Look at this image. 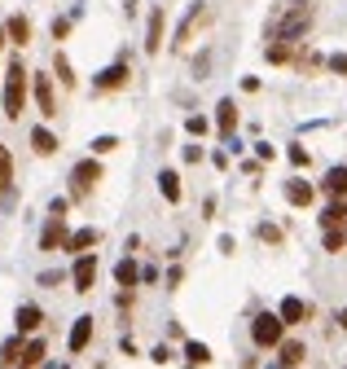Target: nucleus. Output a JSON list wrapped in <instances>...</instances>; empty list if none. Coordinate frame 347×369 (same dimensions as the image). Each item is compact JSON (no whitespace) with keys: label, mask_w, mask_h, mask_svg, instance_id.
I'll use <instances>...</instances> for the list:
<instances>
[{"label":"nucleus","mask_w":347,"mask_h":369,"mask_svg":"<svg viewBox=\"0 0 347 369\" xmlns=\"http://www.w3.org/2000/svg\"><path fill=\"white\" fill-rule=\"evenodd\" d=\"M97 180H102V163H97V159H84V163L71 172V198H88Z\"/></svg>","instance_id":"obj_4"},{"label":"nucleus","mask_w":347,"mask_h":369,"mask_svg":"<svg viewBox=\"0 0 347 369\" xmlns=\"http://www.w3.org/2000/svg\"><path fill=\"white\" fill-rule=\"evenodd\" d=\"M185 356H189V365H207L211 361V347L207 343H185Z\"/></svg>","instance_id":"obj_25"},{"label":"nucleus","mask_w":347,"mask_h":369,"mask_svg":"<svg viewBox=\"0 0 347 369\" xmlns=\"http://www.w3.org/2000/svg\"><path fill=\"white\" fill-rule=\"evenodd\" d=\"M308 22H312V9H308V0H294V9L282 18V27H277V40L282 44H294L308 31Z\"/></svg>","instance_id":"obj_3"},{"label":"nucleus","mask_w":347,"mask_h":369,"mask_svg":"<svg viewBox=\"0 0 347 369\" xmlns=\"http://www.w3.org/2000/svg\"><path fill=\"white\" fill-rule=\"evenodd\" d=\"M163 27H168V18H163V9H154L150 13V31H145V53H158V48H163Z\"/></svg>","instance_id":"obj_11"},{"label":"nucleus","mask_w":347,"mask_h":369,"mask_svg":"<svg viewBox=\"0 0 347 369\" xmlns=\"http://www.w3.org/2000/svg\"><path fill=\"white\" fill-rule=\"evenodd\" d=\"M9 180H13V163H9V149L0 145V194L9 189Z\"/></svg>","instance_id":"obj_26"},{"label":"nucleus","mask_w":347,"mask_h":369,"mask_svg":"<svg viewBox=\"0 0 347 369\" xmlns=\"http://www.w3.org/2000/svg\"><path fill=\"white\" fill-rule=\"evenodd\" d=\"M9 40L13 44H27L31 40V22L22 18V13H18V18H9Z\"/></svg>","instance_id":"obj_23"},{"label":"nucleus","mask_w":347,"mask_h":369,"mask_svg":"<svg viewBox=\"0 0 347 369\" xmlns=\"http://www.w3.org/2000/svg\"><path fill=\"white\" fill-rule=\"evenodd\" d=\"M9 40V27H0V44H5Z\"/></svg>","instance_id":"obj_36"},{"label":"nucleus","mask_w":347,"mask_h":369,"mask_svg":"<svg viewBox=\"0 0 347 369\" xmlns=\"http://www.w3.org/2000/svg\"><path fill=\"white\" fill-rule=\"evenodd\" d=\"M304 356H308L304 343L290 339V343H282V356H277V361H282V369H294V365H304Z\"/></svg>","instance_id":"obj_16"},{"label":"nucleus","mask_w":347,"mask_h":369,"mask_svg":"<svg viewBox=\"0 0 347 369\" xmlns=\"http://www.w3.org/2000/svg\"><path fill=\"white\" fill-rule=\"evenodd\" d=\"M158 189L168 203H180V176L176 172H158Z\"/></svg>","instance_id":"obj_19"},{"label":"nucleus","mask_w":347,"mask_h":369,"mask_svg":"<svg viewBox=\"0 0 347 369\" xmlns=\"http://www.w3.org/2000/svg\"><path fill=\"white\" fill-rule=\"evenodd\" d=\"M66 31H71V22H66V18H57V22H53V40H62Z\"/></svg>","instance_id":"obj_35"},{"label":"nucleus","mask_w":347,"mask_h":369,"mask_svg":"<svg viewBox=\"0 0 347 369\" xmlns=\"http://www.w3.org/2000/svg\"><path fill=\"white\" fill-rule=\"evenodd\" d=\"M71 281H75V290H93V281H97V255H79L75 268H71Z\"/></svg>","instance_id":"obj_6"},{"label":"nucleus","mask_w":347,"mask_h":369,"mask_svg":"<svg viewBox=\"0 0 347 369\" xmlns=\"http://www.w3.org/2000/svg\"><path fill=\"white\" fill-rule=\"evenodd\" d=\"M325 194L347 198V167H329V172H325Z\"/></svg>","instance_id":"obj_15"},{"label":"nucleus","mask_w":347,"mask_h":369,"mask_svg":"<svg viewBox=\"0 0 347 369\" xmlns=\"http://www.w3.org/2000/svg\"><path fill=\"white\" fill-rule=\"evenodd\" d=\"M277 316H282L286 326H299V321H308V304H304V299H294V295H286L282 308H277Z\"/></svg>","instance_id":"obj_9"},{"label":"nucleus","mask_w":347,"mask_h":369,"mask_svg":"<svg viewBox=\"0 0 347 369\" xmlns=\"http://www.w3.org/2000/svg\"><path fill=\"white\" fill-rule=\"evenodd\" d=\"M114 145H119V137H97V141H93V154H110Z\"/></svg>","instance_id":"obj_31"},{"label":"nucleus","mask_w":347,"mask_h":369,"mask_svg":"<svg viewBox=\"0 0 347 369\" xmlns=\"http://www.w3.org/2000/svg\"><path fill=\"white\" fill-rule=\"evenodd\" d=\"M290 163L294 167H308V149L304 145H290Z\"/></svg>","instance_id":"obj_33"},{"label":"nucleus","mask_w":347,"mask_h":369,"mask_svg":"<svg viewBox=\"0 0 347 369\" xmlns=\"http://www.w3.org/2000/svg\"><path fill=\"white\" fill-rule=\"evenodd\" d=\"M268 62H290V44H282V40H277V44L268 48Z\"/></svg>","instance_id":"obj_30"},{"label":"nucleus","mask_w":347,"mask_h":369,"mask_svg":"<svg viewBox=\"0 0 347 369\" xmlns=\"http://www.w3.org/2000/svg\"><path fill=\"white\" fill-rule=\"evenodd\" d=\"M286 198H290L294 207H308V203H312V184H308V180H290V184H286Z\"/></svg>","instance_id":"obj_18"},{"label":"nucleus","mask_w":347,"mask_h":369,"mask_svg":"<svg viewBox=\"0 0 347 369\" xmlns=\"http://www.w3.org/2000/svg\"><path fill=\"white\" fill-rule=\"evenodd\" d=\"M259 238H264V242H282V233H277L273 224H259Z\"/></svg>","instance_id":"obj_34"},{"label":"nucleus","mask_w":347,"mask_h":369,"mask_svg":"<svg viewBox=\"0 0 347 369\" xmlns=\"http://www.w3.org/2000/svg\"><path fill=\"white\" fill-rule=\"evenodd\" d=\"M203 13H207L203 5H193V9L185 13V22H180V31H176V44H185V40L193 36V27H198V22H203Z\"/></svg>","instance_id":"obj_17"},{"label":"nucleus","mask_w":347,"mask_h":369,"mask_svg":"<svg viewBox=\"0 0 347 369\" xmlns=\"http://www.w3.org/2000/svg\"><path fill=\"white\" fill-rule=\"evenodd\" d=\"M321 224H325V229H343V224H347V203H334V207H325Z\"/></svg>","instance_id":"obj_21"},{"label":"nucleus","mask_w":347,"mask_h":369,"mask_svg":"<svg viewBox=\"0 0 347 369\" xmlns=\"http://www.w3.org/2000/svg\"><path fill=\"white\" fill-rule=\"evenodd\" d=\"M71 233H66V215H48V224L40 233V250H66Z\"/></svg>","instance_id":"obj_5"},{"label":"nucleus","mask_w":347,"mask_h":369,"mask_svg":"<svg viewBox=\"0 0 347 369\" xmlns=\"http://www.w3.org/2000/svg\"><path fill=\"white\" fill-rule=\"evenodd\" d=\"M53 71H57V79H62V83H66V88H71V83H75V75H71V62H66V58H62V53H57V58H53Z\"/></svg>","instance_id":"obj_28"},{"label":"nucleus","mask_w":347,"mask_h":369,"mask_svg":"<svg viewBox=\"0 0 347 369\" xmlns=\"http://www.w3.org/2000/svg\"><path fill=\"white\" fill-rule=\"evenodd\" d=\"M282 334H286V321L277 312H259L251 321V339L255 347H282Z\"/></svg>","instance_id":"obj_2"},{"label":"nucleus","mask_w":347,"mask_h":369,"mask_svg":"<svg viewBox=\"0 0 347 369\" xmlns=\"http://www.w3.org/2000/svg\"><path fill=\"white\" fill-rule=\"evenodd\" d=\"M31 145H36V154H53V149H57V137H53L48 128H36V132H31Z\"/></svg>","instance_id":"obj_20"},{"label":"nucleus","mask_w":347,"mask_h":369,"mask_svg":"<svg viewBox=\"0 0 347 369\" xmlns=\"http://www.w3.org/2000/svg\"><path fill=\"white\" fill-rule=\"evenodd\" d=\"M114 277H119V286H132L141 273H137V264H132V260H119V264H114Z\"/></svg>","instance_id":"obj_24"},{"label":"nucleus","mask_w":347,"mask_h":369,"mask_svg":"<svg viewBox=\"0 0 347 369\" xmlns=\"http://www.w3.org/2000/svg\"><path fill=\"white\" fill-rule=\"evenodd\" d=\"M22 334H13V339H5V347H0V361H5V365H13V361H22Z\"/></svg>","instance_id":"obj_22"},{"label":"nucleus","mask_w":347,"mask_h":369,"mask_svg":"<svg viewBox=\"0 0 347 369\" xmlns=\"http://www.w3.org/2000/svg\"><path fill=\"white\" fill-rule=\"evenodd\" d=\"M13 321H18V334H31V330H40L44 312H40L36 304H22V308H18V316H13Z\"/></svg>","instance_id":"obj_13"},{"label":"nucleus","mask_w":347,"mask_h":369,"mask_svg":"<svg viewBox=\"0 0 347 369\" xmlns=\"http://www.w3.org/2000/svg\"><path fill=\"white\" fill-rule=\"evenodd\" d=\"M216 128H220V137H224V141L233 137V128H238V106L229 102V97H224V102H220V114H216Z\"/></svg>","instance_id":"obj_12"},{"label":"nucleus","mask_w":347,"mask_h":369,"mask_svg":"<svg viewBox=\"0 0 347 369\" xmlns=\"http://www.w3.org/2000/svg\"><path fill=\"white\" fill-rule=\"evenodd\" d=\"M128 62H114V66H106L102 75H97V93H114V88H123L128 83Z\"/></svg>","instance_id":"obj_7"},{"label":"nucleus","mask_w":347,"mask_h":369,"mask_svg":"<svg viewBox=\"0 0 347 369\" xmlns=\"http://www.w3.org/2000/svg\"><path fill=\"white\" fill-rule=\"evenodd\" d=\"M36 102H40V114H44V119H53V114H57V102H53V79H48V75H36Z\"/></svg>","instance_id":"obj_8"},{"label":"nucleus","mask_w":347,"mask_h":369,"mask_svg":"<svg viewBox=\"0 0 347 369\" xmlns=\"http://www.w3.org/2000/svg\"><path fill=\"white\" fill-rule=\"evenodd\" d=\"M325 66H329V71H334V75H347V53H334V58H329Z\"/></svg>","instance_id":"obj_32"},{"label":"nucleus","mask_w":347,"mask_h":369,"mask_svg":"<svg viewBox=\"0 0 347 369\" xmlns=\"http://www.w3.org/2000/svg\"><path fill=\"white\" fill-rule=\"evenodd\" d=\"M22 106H27V66L22 58H13L5 66V119H22Z\"/></svg>","instance_id":"obj_1"},{"label":"nucleus","mask_w":347,"mask_h":369,"mask_svg":"<svg viewBox=\"0 0 347 369\" xmlns=\"http://www.w3.org/2000/svg\"><path fill=\"white\" fill-rule=\"evenodd\" d=\"M40 361H44V343H40V339H31L27 351H22V365H40Z\"/></svg>","instance_id":"obj_27"},{"label":"nucleus","mask_w":347,"mask_h":369,"mask_svg":"<svg viewBox=\"0 0 347 369\" xmlns=\"http://www.w3.org/2000/svg\"><path fill=\"white\" fill-rule=\"evenodd\" d=\"M93 339V316H75V326H71V339H66V347L71 351H84Z\"/></svg>","instance_id":"obj_10"},{"label":"nucleus","mask_w":347,"mask_h":369,"mask_svg":"<svg viewBox=\"0 0 347 369\" xmlns=\"http://www.w3.org/2000/svg\"><path fill=\"white\" fill-rule=\"evenodd\" d=\"M93 246H97V229H75L71 242H66V250H75V255H88Z\"/></svg>","instance_id":"obj_14"},{"label":"nucleus","mask_w":347,"mask_h":369,"mask_svg":"<svg viewBox=\"0 0 347 369\" xmlns=\"http://www.w3.org/2000/svg\"><path fill=\"white\" fill-rule=\"evenodd\" d=\"M185 128H189V132H193V137H203V132H207V128H211V123H207V119H203V114H189V119H185Z\"/></svg>","instance_id":"obj_29"}]
</instances>
